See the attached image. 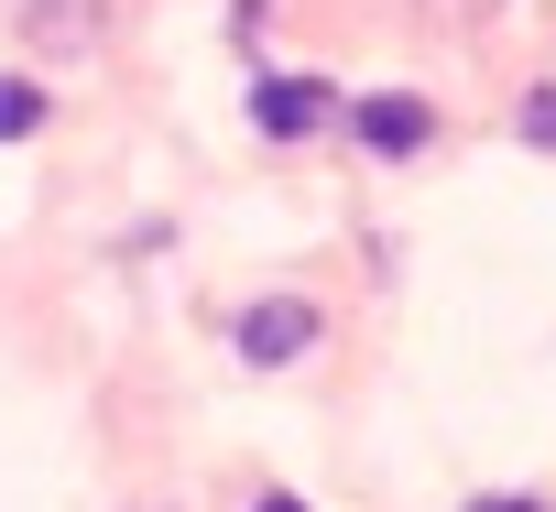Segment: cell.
Returning a JSON list of instances; mask_svg holds the SVG:
<instances>
[{"label":"cell","mask_w":556,"mask_h":512,"mask_svg":"<svg viewBox=\"0 0 556 512\" xmlns=\"http://www.w3.org/2000/svg\"><path fill=\"white\" fill-rule=\"evenodd\" d=\"M350 120H361V142H371L382 164H404V153H426V142H437V110H426V99H404V88H382V99H361Z\"/></svg>","instance_id":"1"},{"label":"cell","mask_w":556,"mask_h":512,"mask_svg":"<svg viewBox=\"0 0 556 512\" xmlns=\"http://www.w3.org/2000/svg\"><path fill=\"white\" fill-rule=\"evenodd\" d=\"M328 110H339V99H328V77H262V88H251V120H262L273 142H295V131H317Z\"/></svg>","instance_id":"2"},{"label":"cell","mask_w":556,"mask_h":512,"mask_svg":"<svg viewBox=\"0 0 556 512\" xmlns=\"http://www.w3.org/2000/svg\"><path fill=\"white\" fill-rule=\"evenodd\" d=\"M240 360H295L306 338H317V306H295V295H273V306H240Z\"/></svg>","instance_id":"3"},{"label":"cell","mask_w":556,"mask_h":512,"mask_svg":"<svg viewBox=\"0 0 556 512\" xmlns=\"http://www.w3.org/2000/svg\"><path fill=\"white\" fill-rule=\"evenodd\" d=\"M45 120V88H23V77H0V142H23Z\"/></svg>","instance_id":"4"},{"label":"cell","mask_w":556,"mask_h":512,"mask_svg":"<svg viewBox=\"0 0 556 512\" xmlns=\"http://www.w3.org/2000/svg\"><path fill=\"white\" fill-rule=\"evenodd\" d=\"M251 512H306V501H285V490H273V501H251Z\"/></svg>","instance_id":"5"},{"label":"cell","mask_w":556,"mask_h":512,"mask_svg":"<svg viewBox=\"0 0 556 512\" xmlns=\"http://www.w3.org/2000/svg\"><path fill=\"white\" fill-rule=\"evenodd\" d=\"M469 512H534V501H469Z\"/></svg>","instance_id":"6"}]
</instances>
